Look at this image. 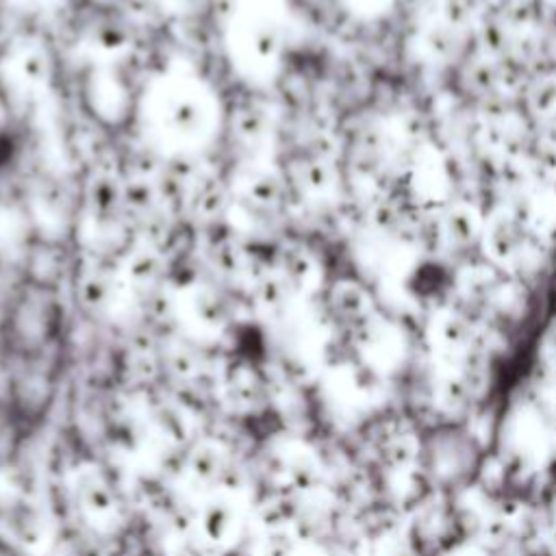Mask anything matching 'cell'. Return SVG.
Here are the masks:
<instances>
[{
	"instance_id": "6da1fadb",
	"label": "cell",
	"mask_w": 556,
	"mask_h": 556,
	"mask_svg": "<svg viewBox=\"0 0 556 556\" xmlns=\"http://www.w3.org/2000/svg\"><path fill=\"white\" fill-rule=\"evenodd\" d=\"M226 520H229V513L224 508H213L211 513H206V515H204V528H206L211 539L218 541V539L224 537V533L229 528Z\"/></svg>"
},
{
	"instance_id": "7a4b0ae2",
	"label": "cell",
	"mask_w": 556,
	"mask_h": 556,
	"mask_svg": "<svg viewBox=\"0 0 556 556\" xmlns=\"http://www.w3.org/2000/svg\"><path fill=\"white\" fill-rule=\"evenodd\" d=\"M167 109H172V111H177V113H179V111H183V109H181V103H179V100H174V98H167ZM169 120H172V122H177V131H174V133H179V128H181V115H174V117H169ZM194 120H196V122H200V124H204V120L189 115V117L185 120V126H189Z\"/></svg>"
}]
</instances>
